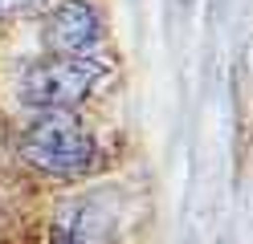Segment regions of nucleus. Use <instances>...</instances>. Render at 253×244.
<instances>
[{
  "instance_id": "obj_1",
  "label": "nucleus",
  "mask_w": 253,
  "mask_h": 244,
  "mask_svg": "<svg viewBox=\"0 0 253 244\" xmlns=\"http://www.w3.org/2000/svg\"><path fill=\"white\" fill-rule=\"evenodd\" d=\"M21 155L45 175H82L94 163V139L70 114H45L21 135Z\"/></svg>"
},
{
  "instance_id": "obj_2",
  "label": "nucleus",
  "mask_w": 253,
  "mask_h": 244,
  "mask_svg": "<svg viewBox=\"0 0 253 244\" xmlns=\"http://www.w3.org/2000/svg\"><path fill=\"white\" fill-rule=\"evenodd\" d=\"M102 81V65L90 57H57V61H41L21 77V98L29 106L41 110H66L78 106L82 98L94 94V86Z\"/></svg>"
},
{
  "instance_id": "obj_3",
  "label": "nucleus",
  "mask_w": 253,
  "mask_h": 244,
  "mask_svg": "<svg viewBox=\"0 0 253 244\" xmlns=\"http://www.w3.org/2000/svg\"><path fill=\"white\" fill-rule=\"evenodd\" d=\"M45 41L61 57H90L102 41V21L90 0H61L45 16Z\"/></svg>"
},
{
  "instance_id": "obj_4",
  "label": "nucleus",
  "mask_w": 253,
  "mask_h": 244,
  "mask_svg": "<svg viewBox=\"0 0 253 244\" xmlns=\"http://www.w3.org/2000/svg\"><path fill=\"white\" fill-rule=\"evenodd\" d=\"M53 244H102L106 240V220L98 216L94 208H66L61 216L53 220Z\"/></svg>"
},
{
  "instance_id": "obj_5",
  "label": "nucleus",
  "mask_w": 253,
  "mask_h": 244,
  "mask_svg": "<svg viewBox=\"0 0 253 244\" xmlns=\"http://www.w3.org/2000/svg\"><path fill=\"white\" fill-rule=\"evenodd\" d=\"M37 8H41V0H0V21H12V16H25Z\"/></svg>"
}]
</instances>
